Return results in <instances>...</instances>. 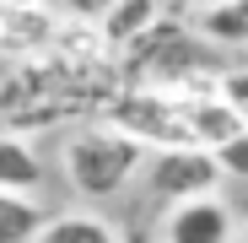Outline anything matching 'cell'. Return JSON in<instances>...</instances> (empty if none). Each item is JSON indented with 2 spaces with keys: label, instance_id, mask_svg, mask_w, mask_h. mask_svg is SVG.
I'll use <instances>...</instances> for the list:
<instances>
[{
  "label": "cell",
  "instance_id": "6da1fadb",
  "mask_svg": "<svg viewBox=\"0 0 248 243\" xmlns=\"http://www.w3.org/2000/svg\"><path fill=\"white\" fill-rule=\"evenodd\" d=\"M211 44H200V32L184 22V16H168L162 11L156 27H146L130 49H119V81L130 92H162L168 97L178 81L211 70Z\"/></svg>",
  "mask_w": 248,
  "mask_h": 243
},
{
  "label": "cell",
  "instance_id": "7a4b0ae2",
  "mask_svg": "<svg viewBox=\"0 0 248 243\" xmlns=\"http://www.w3.org/2000/svg\"><path fill=\"white\" fill-rule=\"evenodd\" d=\"M140 168H146V151L130 135L108 130V125H87V130H76L65 141V178H70L76 194H87V200L119 194Z\"/></svg>",
  "mask_w": 248,
  "mask_h": 243
},
{
  "label": "cell",
  "instance_id": "3957f363",
  "mask_svg": "<svg viewBox=\"0 0 248 243\" xmlns=\"http://www.w3.org/2000/svg\"><path fill=\"white\" fill-rule=\"evenodd\" d=\"M108 130H119V135H130L140 151H178V146H189V125H184V108L178 103H168L162 92H130L124 87L113 103H108Z\"/></svg>",
  "mask_w": 248,
  "mask_h": 243
},
{
  "label": "cell",
  "instance_id": "277c9868",
  "mask_svg": "<svg viewBox=\"0 0 248 243\" xmlns=\"http://www.w3.org/2000/svg\"><path fill=\"white\" fill-rule=\"evenodd\" d=\"M221 162L200 146H178V151H156L146 162V194L168 200V206H184V200H205L221 189Z\"/></svg>",
  "mask_w": 248,
  "mask_h": 243
},
{
  "label": "cell",
  "instance_id": "5b68a950",
  "mask_svg": "<svg viewBox=\"0 0 248 243\" xmlns=\"http://www.w3.org/2000/svg\"><path fill=\"white\" fill-rule=\"evenodd\" d=\"M227 238H232V211L221 194L184 200L162 222V243H227Z\"/></svg>",
  "mask_w": 248,
  "mask_h": 243
},
{
  "label": "cell",
  "instance_id": "8992f818",
  "mask_svg": "<svg viewBox=\"0 0 248 243\" xmlns=\"http://www.w3.org/2000/svg\"><path fill=\"white\" fill-rule=\"evenodd\" d=\"M54 38H60V16L49 6H0V54H11V60H32V54H49L54 49Z\"/></svg>",
  "mask_w": 248,
  "mask_h": 243
},
{
  "label": "cell",
  "instance_id": "52a82bcc",
  "mask_svg": "<svg viewBox=\"0 0 248 243\" xmlns=\"http://www.w3.org/2000/svg\"><path fill=\"white\" fill-rule=\"evenodd\" d=\"M184 125H189V146H200V151H221L227 141H237L243 135V119L221 103V97H211V103H194V108H184Z\"/></svg>",
  "mask_w": 248,
  "mask_h": 243
},
{
  "label": "cell",
  "instance_id": "ba28073f",
  "mask_svg": "<svg viewBox=\"0 0 248 243\" xmlns=\"http://www.w3.org/2000/svg\"><path fill=\"white\" fill-rule=\"evenodd\" d=\"M44 189V162L22 135H0V194H27L38 200Z\"/></svg>",
  "mask_w": 248,
  "mask_h": 243
},
{
  "label": "cell",
  "instance_id": "9c48e42d",
  "mask_svg": "<svg viewBox=\"0 0 248 243\" xmlns=\"http://www.w3.org/2000/svg\"><path fill=\"white\" fill-rule=\"evenodd\" d=\"M156 22H162V0H119V6L97 22V32H103V44L119 54V49H130L146 27H156Z\"/></svg>",
  "mask_w": 248,
  "mask_h": 243
},
{
  "label": "cell",
  "instance_id": "30bf717a",
  "mask_svg": "<svg viewBox=\"0 0 248 243\" xmlns=\"http://www.w3.org/2000/svg\"><path fill=\"white\" fill-rule=\"evenodd\" d=\"M200 32V44H216V49H237L248 44V0H227V6H205L189 22Z\"/></svg>",
  "mask_w": 248,
  "mask_h": 243
},
{
  "label": "cell",
  "instance_id": "8fae6325",
  "mask_svg": "<svg viewBox=\"0 0 248 243\" xmlns=\"http://www.w3.org/2000/svg\"><path fill=\"white\" fill-rule=\"evenodd\" d=\"M49 227V211L27 194H0V243H38Z\"/></svg>",
  "mask_w": 248,
  "mask_h": 243
},
{
  "label": "cell",
  "instance_id": "7c38bea8",
  "mask_svg": "<svg viewBox=\"0 0 248 243\" xmlns=\"http://www.w3.org/2000/svg\"><path fill=\"white\" fill-rule=\"evenodd\" d=\"M38 243H124V232L108 227L103 216H49Z\"/></svg>",
  "mask_w": 248,
  "mask_h": 243
},
{
  "label": "cell",
  "instance_id": "4fadbf2b",
  "mask_svg": "<svg viewBox=\"0 0 248 243\" xmlns=\"http://www.w3.org/2000/svg\"><path fill=\"white\" fill-rule=\"evenodd\" d=\"M216 97L243 119V130H248V70H221V87H216Z\"/></svg>",
  "mask_w": 248,
  "mask_h": 243
},
{
  "label": "cell",
  "instance_id": "5bb4252c",
  "mask_svg": "<svg viewBox=\"0 0 248 243\" xmlns=\"http://www.w3.org/2000/svg\"><path fill=\"white\" fill-rule=\"evenodd\" d=\"M216 162H221L227 178H248V130H243L237 141H227V146L216 151Z\"/></svg>",
  "mask_w": 248,
  "mask_h": 243
},
{
  "label": "cell",
  "instance_id": "9a60e30c",
  "mask_svg": "<svg viewBox=\"0 0 248 243\" xmlns=\"http://www.w3.org/2000/svg\"><path fill=\"white\" fill-rule=\"evenodd\" d=\"M113 6H119V0H65V11H70L76 22H92V27H97Z\"/></svg>",
  "mask_w": 248,
  "mask_h": 243
},
{
  "label": "cell",
  "instance_id": "2e32d148",
  "mask_svg": "<svg viewBox=\"0 0 248 243\" xmlns=\"http://www.w3.org/2000/svg\"><path fill=\"white\" fill-rule=\"evenodd\" d=\"M124 243H151V232H146V227H130V232H124Z\"/></svg>",
  "mask_w": 248,
  "mask_h": 243
},
{
  "label": "cell",
  "instance_id": "e0dca14e",
  "mask_svg": "<svg viewBox=\"0 0 248 243\" xmlns=\"http://www.w3.org/2000/svg\"><path fill=\"white\" fill-rule=\"evenodd\" d=\"M0 6H22V11H32V6H44V0H0Z\"/></svg>",
  "mask_w": 248,
  "mask_h": 243
},
{
  "label": "cell",
  "instance_id": "ac0fdd59",
  "mask_svg": "<svg viewBox=\"0 0 248 243\" xmlns=\"http://www.w3.org/2000/svg\"><path fill=\"white\" fill-rule=\"evenodd\" d=\"M189 6H194V11H205V6H227V0H189Z\"/></svg>",
  "mask_w": 248,
  "mask_h": 243
},
{
  "label": "cell",
  "instance_id": "d6986e66",
  "mask_svg": "<svg viewBox=\"0 0 248 243\" xmlns=\"http://www.w3.org/2000/svg\"><path fill=\"white\" fill-rule=\"evenodd\" d=\"M243 243H248V232H243Z\"/></svg>",
  "mask_w": 248,
  "mask_h": 243
}]
</instances>
